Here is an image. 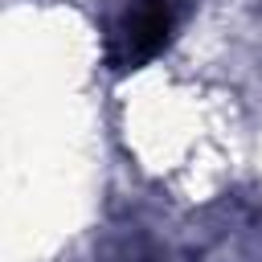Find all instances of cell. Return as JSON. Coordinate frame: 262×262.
<instances>
[{
	"label": "cell",
	"instance_id": "1",
	"mask_svg": "<svg viewBox=\"0 0 262 262\" xmlns=\"http://www.w3.org/2000/svg\"><path fill=\"white\" fill-rule=\"evenodd\" d=\"M172 0H131L127 12L119 16L115 29V45H111V61L119 74L147 66L151 57L164 53V45L172 41Z\"/></svg>",
	"mask_w": 262,
	"mask_h": 262
}]
</instances>
